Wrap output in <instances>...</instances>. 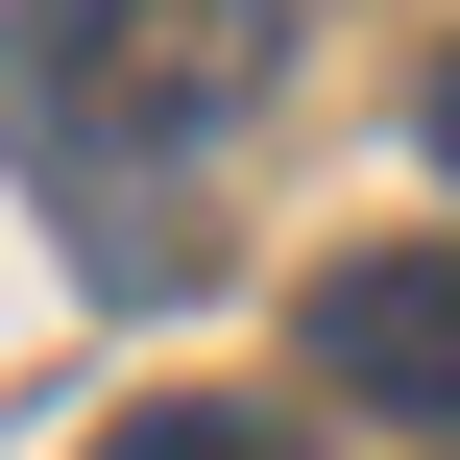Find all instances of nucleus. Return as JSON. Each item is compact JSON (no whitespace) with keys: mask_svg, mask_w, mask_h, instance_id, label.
<instances>
[{"mask_svg":"<svg viewBox=\"0 0 460 460\" xmlns=\"http://www.w3.org/2000/svg\"><path fill=\"white\" fill-rule=\"evenodd\" d=\"M291 364L364 388V412H412V437H460V243H340L315 315H291Z\"/></svg>","mask_w":460,"mask_h":460,"instance_id":"f257e3e1","label":"nucleus"},{"mask_svg":"<svg viewBox=\"0 0 460 460\" xmlns=\"http://www.w3.org/2000/svg\"><path fill=\"white\" fill-rule=\"evenodd\" d=\"M97 460H291V412H243V388H146Z\"/></svg>","mask_w":460,"mask_h":460,"instance_id":"f03ea898","label":"nucleus"},{"mask_svg":"<svg viewBox=\"0 0 460 460\" xmlns=\"http://www.w3.org/2000/svg\"><path fill=\"white\" fill-rule=\"evenodd\" d=\"M412 146H437V194H460V49H437V97H412Z\"/></svg>","mask_w":460,"mask_h":460,"instance_id":"7ed1b4c3","label":"nucleus"}]
</instances>
